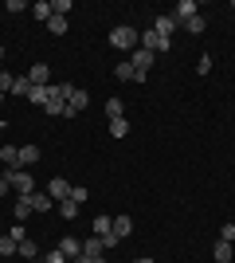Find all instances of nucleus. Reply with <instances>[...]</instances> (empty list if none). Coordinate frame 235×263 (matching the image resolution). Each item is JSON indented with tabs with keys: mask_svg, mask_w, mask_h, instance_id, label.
Listing matches in <instances>:
<instances>
[{
	"mask_svg": "<svg viewBox=\"0 0 235 263\" xmlns=\"http://www.w3.org/2000/svg\"><path fill=\"white\" fill-rule=\"evenodd\" d=\"M16 248H20V243L12 240V236H0V255H16Z\"/></svg>",
	"mask_w": 235,
	"mask_h": 263,
	"instance_id": "nucleus-30",
	"label": "nucleus"
},
{
	"mask_svg": "<svg viewBox=\"0 0 235 263\" xmlns=\"http://www.w3.org/2000/svg\"><path fill=\"white\" fill-rule=\"evenodd\" d=\"M0 59H4V47H0Z\"/></svg>",
	"mask_w": 235,
	"mask_h": 263,
	"instance_id": "nucleus-43",
	"label": "nucleus"
},
{
	"mask_svg": "<svg viewBox=\"0 0 235 263\" xmlns=\"http://www.w3.org/2000/svg\"><path fill=\"white\" fill-rule=\"evenodd\" d=\"M16 255H20V259H39V248H35V240H24L20 248H16Z\"/></svg>",
	"mask_w": 235,
	"mask_h": 263,
	"instance_id": "nucleus-18",
	"label": "nucleus"
},
{
	"mask_svg": "<svg viewBox=\"0 0 235 263\" xmlns=\"http://www.w3.org/2000/svg\"><path fill=\"white\" fill-rule=\"evenodd\" d=\"M110 44L118 47V51H134V47L141 44V35H137L130 24H118V28H110Z\"/></svg>",
	"mask_w": 235,
	"mask_h": 263,
	"instance_id": "nucleus-2",
	"label": "nucleus"
},
{
	"mask_svg": "<svg viewBox=\"0 0 235 263\" xmlns=\"http://www.w3.org/2000/svg\"><path fill=\"white\" fill-rule=\"evenodd\" d=\"M8 236H12V240H16V243H24V240H28V236H24V224H16V228H12Z\"/></svg>",
	"mask_w": 235,
	"mask_h": 263,
	"instance_id": "nucleus-36",
	"label": "nucleus"
},
{
	"mask_svg": "<svg viewBox=\"0 0 235 263\" xmlns=\"http://www.w3.org/2000/svg\"><path fill=\"white\" fill-rule=\"evenodd\" d=\"M12 212H16V220H20V224H24L28 216H32V204H28V197H20V200H16V209H12Z\"/></svg>",
	"mask_w": 235,
	"mask_h": 263,
	"instance_id": "nucleus-25",
	"label": "nucleus"
},
{
	"mask_svg": "<svg viewBox=\"0 0 235 263\" xmlns=\"http://www.w3.org/2000/svg\"><path fill=\"white\" fill-rule=\"evenodd\" d=\"M122 110H125L122 99H110V102H106V114H110V122H114V118H122Z\"/></svg>",
	"mask_w": 235,
	"mask_h": 263,
	"instance_id": "nucleus-28",
	"label": "nucleus"
},
{
	"mask_svg": "<svg viewBox=\"0 0 235 263\" xmlns=\"http://www.w3.org/2000/svg\"><path fill=\"white\" fill-rule=\"evenodd\" d=\"M28 90H32V79H28V75H16V87H12V95H24V99H28Z\"/></svg>",
	"mask_w": 235,
	"mask_h": 263,
	"instance_id": "nucleus-26",
	"label": "nucleus"
},
{
	"mask_svg": "<svg viewBox=\"0 0 235 263\" xmlns=\"http://www.w3.org/2000/svg\"><path fill=\"white\" fill-rule=\"evenodd\" d=\"M196 71H200V75H208V71H212V55H204L200 63H196Z\"/></svg>",
	"mask_w": 235,
	"mask_h": 263,
	"instance_id": "nucleus-35",
	"label": "nucleus"
},
{
	"mask_svg": "<svg viewBox=\"0 0 235 263\" xmlns=\"http://www.w3.org/2000/svg\"><path fill=\"white\" fill-rule=\"evenodd\" d=\"M141 47H145V51H153V55H161V51H168V47H173V44H168L165 35H157L153 28H149V32L141 35Z\"/></svg>",
	"mask_w": 235,
	"mask_h": 263,
	"instance_id": "nucleus-4",
	"label": "nucleus"
},
{
	"mask_svg": "<svg viewBox=\"0 0 235 263\" xmlns=\"http://www.w3.org/2000/svg\"><path fill=\"white\" fill-rule=\"evenodd\" d=\"M134 263H153V259H134Z\"/></svg>",
	"mask_w": 235,
	"mask_h": 263,
	"instance_id": "nucleus-39",
	"label": "nucleus"
},
{
	"mask_svg": "<svg viewBox=\"0 0 235 263\" xmlns=\"http://www.w3.org/2000/svg\"><path fill=\"white\" fill-rule=\"evenodd\" d=\"M71 12V0H55V4H51V16H67Z\"/></svg>",
	"mask_w": 235,
	"mask_h": 263,
	"instance_id": "nucleus-32",
	"label": "nucleus"
},
{
	"mask_svg": "<svg viewBox=\"0 0 235 263\" xmlns=\"http://www.w3.org/2000/svg\"><path fill=\"white\" fill-rule=\"evenodd\" d=\"M47 32H51V35H63V32H67V16H51V20H47Z\"/></svg>",
	"mask_w": 235,
	"mask_h": 263,
	"instance_id": "nucleus-23",
	"label": "nucleus"
},
{
	"mask_svg": "<svg viewBox=\"0 0 235 263\" xmlns=\"http://www.w3.org/2000/svg\"><path fill=\"white\" fill-rule=\"evenodd\" d=\"M75 263H106V259H102V255H78Z\"/></svg>",
	"mask_w": 235,
	"mask_h": 263,
	"instance_id": "nucleus-37",
	"label": "nucleus"
},
{
	"mask_svg": "<svg viewBox=\"0 0 235 263\" xmlns=\"http://www.w3.org/2000/svg\"><path fill=\"white\" fill-rule=\"evenodd\" d=\"M71 200H75V204H82V200H87V189L75 185V189H71Z\"/></svg>",
	"mask_w": 235,
	"mask_h": 263,
	"instance_id": "nucleus-34",
	"label": "nucleus"
},
{
	"mask_svg": "<svg viewBox=\"0 0 235 263\" xmlns=\"http://www.w3.org/2000/svg\"><path fill=\"white\" fill-rule=\"evenodd\" d=\"M0 138H4V122H0Z\"/></svg>",
	"mask_w": 235,
	"mask_h": 263,
	"instance_id": "nucleus-40",
	"label": "nucleus"
},
{
	"mask_svg": "<svg viewBox=\"0 0 235 263\" xmlns=\"http://www.w3.org/2000/svg\"><path fill=\"white\" fill-rule=\"evenodd\" d=\"M114 79H118V83H141V79H137V71H134V63H130V59H125V63H118V67H114Z\"/></svg>",
	"mask_w": 235,
	"mask_h": 263,
	"instance_id": "nucleus-11",
	"label": "nucleus"
},
{
	"mask_svg": "<svg viewBox=\"0 0 235 263\" xmlns=\"http://www.w3.org/2000/svg\"><path fill=\"white\" fill-rule=\"evenodd\" d=\"M35 161H39V145H32V142L20 145V169L24 165H35Z\"/></svg>",
	"mask_w": 235,
	"mask_h": 263,
	"instance_id": "nucleus-15",
	"label": "nucleus"
},
{
	"mask_svg": "<svg viewBox=\"0 0 235 263\" xmlns=\"http://www.w3.org/2000/svg\"><path fill=\"white\" fill-rule=\"evenodd\" d=\"M125 134H130V122H125V114H122V118L110 122V138H125Z\"/></svg>",
	"mask_w": 235,
	"mask_h": 263,
	"instance_id": "nucleus-21",
	"label": "nucleus"
},
{
	"mask_svg": "<svg viewBox=\"0 0 235 263\" xmlns=\"http://www.w3.org/2000/svg\"><path fill=\"white\" fill-rule=\"evenodd\" d=\"M0 161L4 169H20V145H0Z\"/></svg>",
	"mask_w": 235,
	"mask_h": 263,
	"instance_id": "nucleus-10",
	"label": "nucleus"
},
{
	"mask_svg": "<svg viewBox=\"0 0 235 263\" xmlns=\"http://www.w3.org/2000/svg\"><path fill=\"white\" fill-rule=\"evenodd\" d=\"M114 236H118V240L134 236V220H130V216H114Z\"/></svg>",
	"mask_w": 235,
	"mask_h": 263,
	"instance_id": "nucleus-12",
	"label": "nucleus"
},
{
	"mask_svg": "<svg viewBox=\"0 0 235 263\" xmlns=\"http://www.w3.org/2000/svg\"><path fill=\"white\" fill-rule=\"evenodd\" d=\"M28 79H32V87H51V67H47V63H35L32 71H28Z\"/></svg>",
	"mask_w": 235,
	"mask_h": 263,
	"instance_id": "nucleus-7",
	"label": "nucleus"
},
{
	"mask_svg": "<svg viewBox=\"0 0 235 263\" xmlns=\"http://www.w3.org/2000/svg\"><path fill=\"white\" fill-rule=\"evenodd\" d=\"M67 106H71V110H87V106H90V95L75 87V90H71V99H67Z\"/></svg>",
	"mask_w": 235,
	"mask_h": 263,
	"instance_id": "nucleus-16",
	"label": "nucleus"
},
{
	"mask_svg": "<svg viewBox=\"0 0 235 263\" xmlns=\"http://www.w3.org/2000/svg\"><path fill=\"white\" fill-rule=\"evenodd\" d=\"M0 177H4V181H8L20 197H32V193H35V181H32V173H28V169H0Z\"/></svg>",
	"mask_w": 235,
	"mask_h": 263,
	"instance_id": "nucleus-1",
	"label": "nucleus"
},
{
	"mask_svg": "<svg viewBox=\"0 0 235 263\" xmlns=\"http://www.w3.org/2000/svg\"><path fill=\"white\" fill-rule=\"evenodd\" d=\"M59 252H63L71 263H75L78 255H82V240H75V236H63V240H59Z\"/></svg>",
	"mask_w": 235,
	"mask_h": 263,
	"instance_id": "nucleus-8",
	"label": "nucleus"
},
{
	"mask_svg": "<svg viewBox=\"0 0 235 263\" xmlns=\"http://www.w3.org/2000/svg\"><path fill=\"white\" fill-rule=\"evenodd\" d=\"M192 16H200V4H196V0H180L177 12H173V20H177V24H188Z\"/></svg>",
	"mask_w": 235,
	"mask_h": 263,
	"instance_id": "nucleus-6",
	"label": "nucleus"
},
{
	"mask_svg": "<svg viewBox=\"0 0 235 263\" xmlns=\"http://www.w3.org/2000/svg\"><path fill=\"white\" fill-rule=\"evenodd\" d=\"M220 240H224V243H235V224H224V228H220Z\"/></svg>",
	"mask_w": 235,
	"mask_h": 263,
	"instance_id": "nucleus-33",
	"label": "nucleus"
},
{
	"mask_svg": "<svg viewBox=\"0 0 235 263\" xmlns=\"http://www.w3.org/2000/svg\"><path fill=\"white\" fill-rule=\"evenodd\" d=\"M8 189H12V185H8V181H4V177H0V197H4V193H8Z\"/></svg>",
	"mask_w": 235,
	"mask_h": 263,
	"instance_id": "nucleus-38",
	"label": "nucleus"
},
{
	"mask_svg": "<svg viewBox=\"0 0 235 263\" xmlns=\"http://www.w3.org/2000/svg\"><path fill=\"white\" fill-rule=\"evenodd\" d=\"M28 204H32V212H47L51 204H55V200L47 197V193H32V197H28Z\"/></svg>",
	"mask_w": 235,
	"mask_h": 263,
	"instance_id": "nucleus-13",
	"label": "nucleus"
},
{
	"mask_svg": "<svg viewBox=\"0 0 235 263\" xmlns=\"http://www.w3.org/2000/svg\"><path fill=\"white\" fill-rule=\"evenodd\" d=\"M0 106H4V95H0Z\"/></svg>",
	"mask_w": 235,
	"mask_h": 263,
	"instance_id": "nucleus-42",
	"label": "nucleus"
},
{
	"mask_svg": "<svg viewBox=\"0 0 235 263\" xmlns=\"http://www.w3.org/2000/svg\"><path fill=\"white\" fill-rule=\"evenodd\" d=\"M24 263H39V259H24Z\"/></svg>",
	"mask_w": 235,
	"mask_h": 263,
	"instance_id": "nucleus-41",
	"label": "nucleus"
},
{
	"mask_svg": "<svg viewBox=\"0 0 235 263\" xmlns=\"http://www.w3.org/2000/svg\"><path fill=\"white\" fill-rule=\"evenodd\" d=\"M153 32H157V35H165L168 44H173V32H177V20H173V16H157V20H153Z\"/></svg>",
	"mask_w": 235,
	"mask_h": 263,
	"instance_id": "nucleus-9",
	"label": "nucleus"
},
{
	"mask_svg": "<svg viewBox=\"0 0 235 263\" xmlns=\"http://www.w3.org/2000/svg\"><path fill=\"white\" fill-rule=\"evenodd\" d=\"M12 87H16V75H12V71H0V95H8Z\"/></svg>",
	"mask_w": 235,
	"mask_h": 263,
	"instance_id": "nucleus-29",
	"label": "nucleus"
},
{
	"mask_svg": "<svg viewBox=\"0 0 235 263\" xmlns=\"http://www.w3.org/2000/svg\"><path fill=\"white\" fill-rule=\"evenodd\" d=\"M90 228H94V236H110V232H114V220L110 216H94Z\"/></svg>",
	"mask_w": 235,
	"mask_h": 263,
	"instance_id": "nucleus-17",
	"label": "nucleus"
},
{
	"mask_svg": "<svg viewBox=\"0 0 235 263\" xmlns=\"http://www.w3.org/2000/svg\"><path fill=\"white\" fill-rule=\"evenodd\" d=\"M28 102L32 106H47V87H32L28 90Z\"/></svg>",
	"mask_w": 235,
	"mask_h": 263,
	"instance_id": "nucleus-22",
	"label": "nucleus"
},
{
	"mask_svg": "<svg viewBox=\"0 0 235 263\" xmlns=\"http://www.w3.org/2000/svg\"><path fill=\"white\" fill-rule=\"evenodd\" d=\"M102 252H106L102 236H87V240H82V255H102Z\"/></svg>",
	"mask_w": 235,
	"mask_h": 263,
	"instance_id": "nucleus-14",
	"label": "nucleus"
},
{
	"mask_svg": "<svg viewBox=\"0 0 235 263\" xmlns=\"http://www.w3.org/2000/svg\"><path fill=\"white\" fill-rule=\"evenodd\" d=\"M71 181H63V177H51V185H47V197L51 200H71Z\"/></svg>",
	"mask_w": 235,
	"mask_h": 263,
	"instance_id": "nucleus-5",
	"label": "nucleus"
},
{
	"mask_svg": "<svg viewBox=\"0 0 235 263\" xmlns=\"http://www.w3.org/2000/svg\"><path fill=\"white\" fill-rule=\"evenodd\" d=\"M153 59H157L153 51H145V47H134V59H130V63H134V71H137V79H141V83H145L149 71H153Z\"/></svg>",
	"mask_w": 235,
	"mask_h": 263,
	"instance_id": "nucleus-3",
	"label": "nucleus"
},
{
	"mask_svg": "<svg viewBox=\"0 0 235 263\" xmlns=\"http://www.w3.org/2000/svg\"><path fill=\"white\" fill-rule=\"evenodd\" d=\"M59 216H63V220H75L78 216V204H75V200H59Z\"/></svg>",
	"mask_w": 235,
	"mask_h": 263,
	"instance_id": "nucleus-24",
	"label": "nucleus"
},
{
	"mask_svg": "<svg viewBox=\"0 0 235 263\" xmlns=\"http://www.w3.org/2000/svg\"><path fill=\"white\" fill-rule=\"evenodd\" d=\"M32 16H35V20H51V0H39V4H32Z\"/></svg>",
	"mask_w": 235,
	"mask_h": 263,
	"instance_id": "nucleus-20",
	"label": "nucleus"
},
{
	"mask_svg": "<svg viewBox=\"0 0 235 263\" xmlns=\"http://www.w3.org/2000/svg\"><path fill=\"white\" fill-rule=\"evenodd\" d=\"M39 263H71V259H67V255H63V252H59V248H55V252H47V255H44V259H39Z\"/></svg>",
	"mask_w": 235,
	"mask_h": 263,
	"instance_id": "nucleus-31",
	"label": "nucleus"
},
{
	"mask_svg": "<svg viewBox=\"0 0 235 263\" xmlns=\"http://www.w3.org/2000/svg\"><path fill=\"white\" fill-rule=\"evenodd\" d=\"M204 28H208V24H204V16H192V20L184 24V32H188V35H200Z\"/></svg>",
	"mask_w": 235,
	"mask_h": 263,
	"instance_id": "nucleus-27",
	"label": "nucleus"
},
{
	"mask_svg": "<svg viewBox=\"0 0 235 263\" xmlns=\"http://www.w3.org/2000/svg\"><path fill=\"white\" fill-rule=\"evenodd\" d=\"M212 259H216V263H231V243L220 240V243L212 248Z\"/></svg>",
	"mask_w": 235,
	"mask_h": 263,
	"instance_id": "nucleus-19",
	"label": "nucleus"
}]
</instances>
